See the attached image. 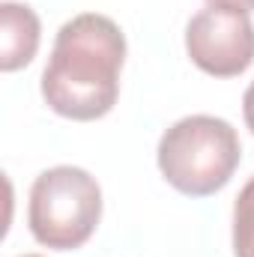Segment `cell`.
Wrapping results in <instances>:
<instances>
[{"label":"cell","mask_w":254,"mask_h":257,"mask_svg":"<svg viewBox=\"0 0 254 257\" xmlns=\"http://www.w3.org/2000/svg\"><path fill=\"white\" fill-rule=\"evenodd\" d=\"M126 36L108 15L81 12L57 30L42 72V99L69 120H99L120 96Z\"/></svg>","instance_id":"cell-1"},{"label":"cell","mask_w":254,"mask_h":257,"mask_svg":"<svg viewBox=\"0 0 254 257\" xmlns=\"http://www.w3.org/2000/svg\"><path fill=\"white\" fill-rule=\"evenodd\" d=\"M159 171L183 194L206 197L224 189L239 168V135L221 117L191 114L177 120L159 141Z\"/></svg>","instance_id":"cell-2"},{"label":"cell","mask_w":254,"mask_h":257,"mask_svg":"<svg viewBox=\"0 0 254 257\" xmlns=\"http://www.w3.org/2000/svg\"><path fill=\"white\" fill-rule=\"evenodd\" d=\"M102 218V189L84 168L57 165L30 186L27 224L39 245L54 251L81 248Z\"/></svg>","instance_id":"cell-3"},{"label":"cell","mask_w":254,"mask_h":257,"mask_svg":"<svg viewBox=\"0 0 254 257\" xmlns=\"http://www.w3.org/2000/svg\"><path fill=\"white\" fill-rule=\"evenodd\" d=\"M186 51L206 75L233 78L254 63L251 15L236 6L209 3L194 12L186 27Z\"/></svg>","instance_id":"cell-4"},{"label":"cell","mask_w":254,"mask_h":257,"mask_svg":"<svg viewBox=\"0 0 254 257\" xmlns=\"http://www.w3.org/2000/svg\"><path fill=\"white\" fill-rule=\"evenodd\" d=\"M39 18L27 3H0V69L15 72L36 57L39 48Z\"/></svg>","instance_id":"cell-5"},{"label":"cell","mask_w":254,"mask_h":257,"mask_svg":"<svg viewBox=\"0 0 254 257\" xmlns=\"http://www.w3.org/2000/svg\"><path fill=\"white\" fill-rule=\"evenodd\" d=\"M233 254L254 257V177L242 186L233 203Z\"/></svg>","instance_id":"cell-6"},{"label":"cell","mask_w":254,"mask_h":257,"mask_svg":"<svg viewBox=\"0 0 254 257\" xmlns=\"http://www.w3.org/2000/svg\"><path fill=\"white\" fill-rule=\"evenodd\" d=\"M242 117H245V126L251 128V135H254V81L248 84V90L242 96Z\"/></svg>","instance_id":"cell-7"},{"label":"cell","mask_w":254,"mask_h":257,"mask_svg":"<svg viewBox=\"0 0 254 257\" xmlns=\"http://www.w3.org/2000/svg\"><path fill=\"white\" fill-rule=\"evenodd\" d=\"M209 3H221V6H236V9H245V12H251V9H254V0H209Z\"/></svg>","instance_id":"cell-8"},{"label":"cell","mask_w":254,"mask_h":257,"mask_svg":"<svg viewBox=\"0 0 254 257\" xmlns=\"http://www.w3.org/2000/svg\"><path fill=\"white\" fill-rule=\"evenodd\" d=\"M24 257H42V254H24Z\"/></svg>","instance_id":"cell-9"}]
</instances>
